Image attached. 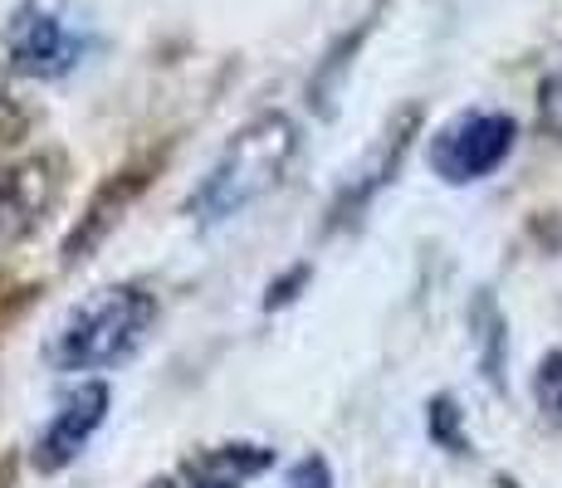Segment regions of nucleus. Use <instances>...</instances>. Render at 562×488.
<instances>
[{
	"instance_id": "nucleus-3",
	"label": "nucleus",
	"mask_w": 562,
	"mask_h": 488,
	"mask_svg": "<svg viewBox=\"0 0 562 488\" xmlns=\"http://www.w3.org/2000/svg\"><path fill=\"white\" fill-rule=\"evenodd\" d=\"M10 64L30 79H64L89 54V30L49 5H20L5 30Z\"/></svg>"
},
{
	"instance_id": "nucleus-1",
	"label": "nucleus",
	"mask_w": 562,
	"mask_h": 488,
	"mask_svg": "<svg viewBox=\"0 0 562 488\" xmlns=\"http://www.w3.org/2000/svg\"><path fill=\"white\" fill-rule=\"evenodd\" d=\"M299 157V127L284 113H265L250 127L231 137V147L215 157V167L205 171V181L191 195V220L201 230L225 225L235 215H245L250 205H259L265 195L279 191V181L289 177Z\"/></svg>"
},
{
	"instance_id": "nucleus-9",
	"label": "nucleus",
	"mask_w": 562,
	"mask_h": 488,
	"mask_svg": "<svg viewBox=\"0 0 562 488\" xmlns=\"http://www.w3.org/2000/svg\"><path fill=\"white\" fill-rule=\"evenodd\" d=\"M153 488H177V484H167V479H157V484H153Z\"/></svg>"
},
{
	"instance_id": "nucleus-2",
	"label": "nucleus",
	"mask_w": 562,
	"mask_h": 488,
	"mask_svg": "<svg viewBox=\"0 0 562 488\" xmlns=\"http://www.w3.org/2000/svg\"><path fill=\"white\" fill-rule=\"evenodd\" d=\"M157 318V298L143 284H117L103 288L99 298L79 303L69 318L54 328L49 338V366L59 372H93V366H113L147 338Z\"/></svg>"
},
{
	"instance_id": "nucleus-6",
	"label": "nucleus",
	"mask_w": 562,
	"mask_h": 488,
	"mask_svg": "<svg viewBox=\"0 0 562 488\" xmlns=\"http://www.w3.org/2000/svg\"><path fill=\"white\" fill-rule=\"evenodd\" d=\"M54 171L59 167L45 157L0 171V245L20 240V235H30L45 220V211L54 205V195H59V177Z\"/></svg>"
},
{
	"instance_id": "nucleus-5",
	"label": "nucleus",
	"mask_w": 562,
	"mask_h": 488,
	"mask_svg": "<svg viewBox=\"0 0 562 488\" xmlns=\"http://www.w3.org/2000/svg\"><path fill=\"white\" fill-rule=\"evenodd\" d=\"M108 400H113V396H108L103 382H89V386L69 390V400L54 410V420L45 425V435H40V444H35V464H40V469L54 474V469H64V464L79 459L83 444L93 440V430L103 425Z\"/></svg>"
},
{
	"instance_id": "nucleus-7",
	"label": "nucleus",
	"mask_w": 562,
	"mask_h": 488,
	"mask_svg": "<svg viewBox=\"0 0 562 488\" xmlns=\"http://www.w3.org/2000/svg\"><path fill=\"white\" fill-rule=\"evenodd\" d=\"M269 464V450L259 444H221V450H201L187 464V488H240L250 474Z\"/></svg>"
},
{
	"instance_id": "nucleus-8",
	"label": "nucleus",
	"mask_w": 562,
	"mask_h": 488,
	"mask_svg": "<svg viewBox=\"0 0 562 488\" xmlns=\"http://www.w3.org/2000/svg\"><path fill=\"white\" fill-rule=\"evenodd\" d=\"M533 396H538V410H543L553 425H562V352H548L543 362H538Z\"/></svg>"
},
{
	"instance_id": "nucleus-4",
	"label": "nucleus",
	"mask_w": 562,
	"mask_h": 488,
	"mask_svg": "<svg viewBox=\"0 0 562 488\" xmlns=\"http://www.w3.org/2000/svg\"><path fill=\"white\" fill-rule=\"evenodd\" d=\"M514 137L518 127L509 113H464L430 143V167L450 186H470V181H484L490 171L504 167Z\"/></svg>"
}]
</instances>
